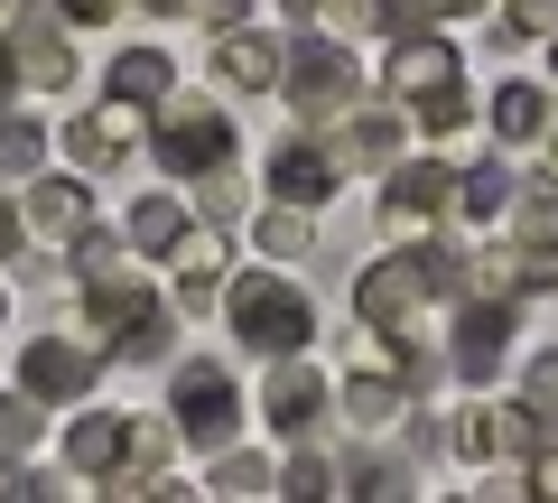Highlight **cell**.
Returning a JSON list of instances; mask_svg holds the SVG:
<instances>
[{"label": "cell", "mask_w": 558, "mask_h": 503, "mask_svg": "<svg viewBox=\"0 0 558 503\" xmlns=\"http://www.w3.org/2000/svg\"><path fill=\"white\" fill-rule=\"evenodd\" d=\"M84 336L121 363H159L168 355V299H149L131 271H102V280H84Z\"/></svg>", "instance_id": "6da1fadb"}, {"label": "cell", "mask_w": 558, "mask_h": 503, "mask_svg": "<svg viewBox=\"0 0 558 503\" xmlns=\"http://www.w3.org/2000/svg\"><path fill=\"white\" fill-rule=\"evenodd\" d=\"M233 336L252 345V355H299L307 336H317V308H307V289H289V280H233Z\"/></svg>", "instance_id": "7a4b0ae2"}, {"label": "cell", "mask_w": 558, "mask_h": 503, "mask_svg": "<svg viewBox=\"0 0 558 503\" xmlns=\"http://www.w3.org/2000/svg\"><path fill=\"white\" fill-rule=\"evenodd\" d=\"M289 112L299 121H344V112H363V75H354V57L344 47H326V38H299L289 47Z\"/></svg>", "instance_id": "3957f363"}, {"label": "cell", "mask_w": 558, "mask_h": 503, "mask_svg": "<svg viewBox=\"0 0 558 503\" xmlns=\"http://www.w3.org/2000/svg\"><path fill=\"white\" fill-rule=\"evenodd\" d=\"M178 429H186V447H233L242 392H233L223 363H186V373H178Z\"/></svg>", "instance_id": "277c9868"}, {"label": "cell", "mask_w": 558, "mask_h": 503, "mask_svg": "<svg viewBox=\"0 0 558 503\" xmlns=\"http://www.w3.org/2000/svg\"><path fill=\"white\" fill-rule=\"evenodd\" d=\"M159 159L178 168V178H205V168L233 159V121H223L215 103H168L159 112Z\"/></svg>", "instance_id": "5b68a950"}, {"label": "cell", "mask_w": 558, "mask_h": 503, "mask_svg": "<svg viewBox=\"0 0 558 503\" xmlns=\"http://www.w3.org/2000/svg\"><path fill=\"white\" fill-rule=\"evenodd\" d=\"M94 363H102L94 336H28L20 383L38 392V402H84V392H94Z\"/></svg>", "instance_id": "8992f818"}, {"label": "cell", "mask_w": 558, "mask_h": 503, "mask_svg": "<svg viewBox=\"0 0 558 503\" xmlns=\"http://www.w3.org/2000/svg\"><path fill=\"white\" fill-rule=\"evenodd\" d=\"M457 187H465V178H457L447 159H410L391 187H381V224H391V233H428V224L457 205Z\"/></svg>", "instance_id": "52a82bcc"}, {"label": "cell", "mask_w": 558, "mask_h": 503, "mask_svg": "<svg viewBox=\"0 0 558 503\" xmlns=\"http://www.w3.org/2000/svg\"><path fill=\"white\" fill-rule=\"evenodd\" d=\"M512 326H521V299H512V289H494V299H475V308L457 318V336H447V363L484 383V373L502 363V345H512Z\"/></svg>", "instance_id": "ba28073f"}, {"label": "cell", "mask_w": 558, "mask_h": 503, "mask_svg": "<svg viewBox=\"0 0 558 503\" xmlns=\"http://www.w3.org/2000/svg\"><path fill=\"white\" fill-rule=\"evenodd\" d=\"M418 299H438V289H428V262H373L354 280V308H363V326H418Z\"/></svg>", "instance_id": "9c48e42d"}, {"label": "cell", "mask_w": 558, "mask_h": 503, "mask_svg": "<svg viewBox=\"0 0 558 503\" xmlns=\"http://www.w3.org/2000/svg\"><path fill=\"white\" fill-rule=\"evenodd\" d=\"M336 178H344V159L326 141H279L270 149V196H289V205H307V215H317V205H336Z\"/></svg>", "instance_id": "30bf717a"}, {"label": "cell", "mask_w": 558, "mask_h": 503, "mask_svg": "<svg viewBox=\"0 0 558 503\" xmlns=\"http://www.w3.org/2000/svg\"><path fill=\"white\" fill-rule=\"evenodd\" d=\"M140 112H149V103H131V94H112V103H94V112L75 121V131H65V149H75L84 168H121L140 149Z\"/></svg>", "instance_id": "8fae6325"}, {"label": "cell", "mask_w": 558, "mask_h": 503, "mask_svg": "<svg viewBox=\"0 0 558 503\" xmlns=\"http://www.w3.org/2000/svg\"><path fill=\"white\" fill-rule=\"evenodd\" d=\"M215 75L233 84V94H279V84H289V47L252 38V28H215Z\"/></svg>", "instance_id": "7c38bea8"}, {"label": "cell", "mask_w": 558, "mask_h": 503, "mask_svg": "<svg viewBox=\"0 0 558 503\" xmlns=\"http://www.w3.org/2000/svg\"><path fill=\"white\" fill-rule=\"evenodd\" d=\"M457 75H465L457 47L428 38V28H410V38L391 47V75H381V94H391V103H418V94H438V84H457Z\"/></svg>", "instance_id": "4fadbf2b"}, {"label": "cell", "mask_w": 558, "mask_h": 503, "mask_svg": "<svg viewBox=\"0 0 558 503\" xmlns=\"http://www.w3.org/2000/svg\"><path fill=\"white\" fill-rule=\"evenodd\" d=\"M28 224H38V242H65V252H75V242L94 233V196H84V178H38V187H28Z\"/></svg>", "instance_id": "5bb4252c"}, {"label": "cell", "mask_w": 558, "mask_h": 503, "mask_svg": "<svg viewBox=\"0 0 558 503\" xmlns=\"http://www.w3.org/2000/svg\"><path fill=\"white\" fill-rule=\"evenodd\" d=\"M10 57H20V75L38 84V94L75 84V47H65V28H47L38 10H28V20H10Z\"/></svg>", "instance_id": "9a60e30c"}, {"label": "cell", "mask_w": 558, "mask_h": 503, "mask_svg": "<svg viewBox=\"0 0 558 503\" xmlns=\"http://www.w3.org/2000/svg\"><path fill=\"white\" fill-rule=\"evenodd\" d=\"M326 410V373H307V363H289V373H270V392H260V420L279 429V439H307Z\"/></svg>", "instance_id": "2e32d148"}, {"label": "cell", "mask_w": 558, "mask_h": 503, "mask_svg": "<svg viewBox=\"0 0 558 503\" xmlns=\"http://www.w3.org/2000/svg\"><path fill=\"white\" fill-rule=\"evenodd\" d=\"M65 457H75L94 484H112L121 466H131V420H102V410H84V420H75V439H65Z\"/></svg>", "instance_id": "e0dca14e"}, {"label": "cell", "mask_w": 558, "mask_h": 503, "mask_svg": "<svg viewBox=\"0 0 558 503\" xmlns=\"http://www.w3.org/2000/svg\"><path fill=\"white\" fill-rule=\"evenodd\" d=\"M410 402H418V383L400 373V363H373V373H354V383H344V410H354L363 429H381L391 410H410Z\"/></svg>", "instance_id": "ac0fdd59"}, {"label": "cell", "mask_w": 558, "mask_h": 503, "mask_svg": "<svg viewBox=\"0 0 558 503\" xmlns=\"http://www.w3.org/2000/svg\"><path fill=\"white\" fill-rule=\"evenodd\" d=\"M223 262H233V252H223L215 224H205V233H186V242H178V299H186V308H205V299L223 289Z\"/></svg>", "instance_id": "d6986e66"}, {"label": "cell", "mask_w": 558, "mask_h": 503, "mask_svg": "<svg viewBox=\"0 0 558 503\" xmlns=\"http://www.w3.org/2000/svg\"><path fill=\"white\" fill-rule=\"evenodd\" d=\"M186 224H196V215H186L178 196H140V205H131V252H178Z\"/></svg>", "instance_id": "ffe728a7"}, {"label": "cell", "mask_w": 558, "mask_h": 503, "mask_svg": "<svg viewBox=\"0 0 558 503\" xmlns=\"http://www.w3.org/2000/svg\"><path fill=\"white\" fill-rule=\"evenodd\" d=\"M168 75H178V65H168L159 47H121L112 57V94H131V103H168Z\"/></svg>", "instance_id": "44dd1931"}, {"label": "cell", "mask_w": 558, "mask_h": 503, "mask_svg": "<svg viewBox=\"0 0 558 503\" xmlns=\"http://www.w3.org/2000/svg\"><path fill=\"white\" fill-rule=\"evenodd\" d=\"M494 131L502 141H539V131H549V94H539V84H502L494 94Z\"/></svg>", "instance_id": "7402d4cb"}, {"label": "cell", "mask_w": 558, "mask_h": 503, "mask_svg": "<svg viewBox=\"0 0 558 503\" xmlns=\"http://www.w3.org/2000/svg\"><path fill=\"white\" fill-rule=\"evenodd\" d=\"M400 112H410L418 131H428V141H447V131H465V121H475V94H465V84H438V94L400 103Z\"/></svg>", "instance_id": "603a6c76"}, {"label": "cell", "mask_w": 558, "mask_h": 503, "mask_svg": "<svg viewBox=\"0 0 558 503\" xmlns=\"http://www.w3.org/2000/svg\"><path fill=\"white\" fill-rule=\"evenodd\" d=\"M307 242H317V224H307V205L270 196V215H260V252H279V262H299Z\"/></svg>", "instance_id": "cb8c5ba5"}, {"label": "cell", "mask_w": 558, "mask_h": 503, "mask_svg": "<svg viewBox=\"0 0 558 503\" xmlns=\"http://www.w3.org/2000/svg\"><path fill=\"white\" fill-rule=\"evenodd\" d=\"M400 141H410V131H400V112H363L354 131H344V159L381 168V159H400Z\"/></svg>", "instance_id": "d4e9b609"}, {"label": "cell", "mask_w": 558, "mask_h": 503, "mask_svg": "<svg viewBox=\"0 0 558 503\" xmlns=\"http://www.w3.org/2000/svg\"><path fill=\"white\" fill-rule=\"evenodd\" d=\"M38 149H47V131L28 112H0V178H38Z\"/></svg>", "instance_id": "484cf974"}, {"label": "cell", "mask_w": 558, "mask_h": 503, "mask_svg": "<svg viewBox=\"0 0 558 503\" xmlns=\"http://www.w3.org/2000/svg\"><path fill=\"white\" fill-rule=\"evenodd\" d=\"M38 410H47V402H38L28 383L0 402V457H28V447H38Z\"/></svg>", "instance_id": "4316f807"}, {"label": "cell", "mask_w": 558, "mask_h": 503, "mask_svg": "<svg viewBox=\"0 0 558 503\" xmlns=\"http://www.w3.org/2000/svg\"><path fill=\"white\" fill-rule=\"evenodd\" d=\"M502 205H512V178H502V168L494 159H484V168H465V187H457V215H502Z\"/></svg>", "instance_id": "83f0119b"}, {"label": "cell", "mask_w": 558, "mask_h": 503, "mask_svg": "<svg viewBox=\"0 0 558 503\" xmlns=\"http://www.w3.org/2000/svg\"><path fill=\"white\" fill-rule=\"evenodd\" d=\"M196 215H205V224L242 215V168H233V159H223V168H205V178H196Z\"/></svg>", "instance_id": "f1b7e54d"}, {"label": "cell", "mask_w": 558, "mask_h": 503, "mask_svg": "<svg viewBox=\"0 0 558 503\" xmlns=\"http://www.w3.org/2000/svg\"><path fill=\"white\" fill-rule=\"evenodd\" d=\"M512 233L558 242V178H531V196H521V224H512Z\"/></svg>", "instance_id": "f546056e"}, {"label": "cell", "mask_w": 558, "mask_h": 503, "mask_svg": "<svg viewBox=\"0 0 558 503\" xmlns=\"http://www.w3.org/2000/svg\"><path fill=\"white\" fill-rule=\"evenodd\" d=\"M457 457H502V439H494V410H465V420H457Z\"/></svg>", "instance_id": "4dcf8cb0"}, {"label": "cell", "mask_w": 558, "mask_h": 503, "mask_svg": "<svg viewBox=\"0 0 558 503\" xmlns=\"http://www.w3.org/2000/svg\"><path fill=\"white\" fill-rule=\"evenodd\" d=\"M215 484H223V494H260V484H270V466H260V457H223Z\"/></svg>", "instance_id": "1f68e13d"}, {"label": "cell", "mask_w": 558, "mask_h": 503, "mask_svg": "<svg viewBox=\"0 0 558 503\" xmlns=\"http://www.w3.org/2000/svg\"><path fill=\"white\" fill-rule=\"evenodd\" d=\"M354 484H363V494H410V466H381V457H363V466H354Z\"/></svg>", "instance_id": "d6a6232c"}, {"label": "cell", "mask_w": 558, "mask_h": 503, "mask_svg": "<svg viewBox=\"0 0 558 503\" xmlns=\"http://www.w3.org/2000/svg\"><path fill=\"white\" fill-rule=\"evenodd\" d=\"M75 271H84V280H102V271H121L112 233H84V242H75Z\"/></svg>", "instance_id": "836d02e7"}, {"label": "cell", "mask_w": 558, "mask_h": 503, "mask_svg": "<svg viewBox=\"0 0 558 503\" xmlns=\"http://www.w3.org/2000/svg\"><path fill=\"white\" fill-rule=\"evenodd\" d=\"M326 484H336V466H326V457H299V466H289V494H326Z\"/></svg>", "instance_id": "e575fe53"}, {"label": "cell", "mask_w": 558, "mask_h": 503, "mask_svg": "<svg viewBox=\"0 0 558 503\" xmlns=\"http://www.w3.org/2000/svg\"><path fill=\"white\" fill-rule=\"evenodd\" d=\"M521 402H539V410H558V355H539V363H531V392H521Z\"/></svg>", "instance_id": "d590c367"}, {"label": "cell", "mask_w": 558, "mask_h": 503, "mask_svg": "<svg viewBox=\"0 0 558 503\" xmlns=\"http://www.w3.org/2000/svg\"><path fill=\"white\" fill-rule=\"evenodd\" d=\"M57 10H65V20H75V28H102V20H112V10H121V0H57Z\"/></svg>", "instance_id": "8d00e7d4"}, {"label": "cell", "mask_w": 558, "mask_h": 503, "mask_svg": "<svg viewBox=\"0 0 558 503\" xmlns=\"http://www.w3.org/2000/svg\"><path fill=\"white\" fill-rule=\"evenodd\" d=\"M196 10H205L215 28H242V10H252V0H196Z\"/></svg>", "instance_id": "74e56055"}, {"label": "cell", "mask_w": 558, "mask_h": 503, "mask_svg": "<svg viewBox=\"0 0 558 503\" xmlns=\"http://www.w3.org/2000/svg\"><path fill=\"white\" fill-rule=\"evenodd\" d=\"M20 84H28V75H20V57L0 47V112H10V94H20Z\"/></svg>", "instance_id": "f35d334b"}, {"label": "cell", "mask_w": 558, "mask_h": 503, "mask_svg": "<svg viewBox=\"0 0 558 503\" xmlns=\"http://www.w3.org/2000/svg\"><path fill=\"white\" fill-rule=\"evenodd\" d=\"M20 224H28V215H10V205H0V262L20 252Z\"/></svg>", "instance_id": "ab89813d"}, {"label": "cell", "mask_w": 558, "mask_h": 503, "mask_svg": "<svg viewBox=\"0 0 558 503\" xmlns=\"http://www.w3.org/2000/svg\"><path fill=\"white\" fill-rule=\"evenodd\" d=\"M279 10H289V20H317V10H326V0H279Z\"/></svg>", "instance_id": "60d3db41"}, {"label": "cell", "mask_w": 558, "mask_h": 503, "mask_svg": "<svg viewBox=\"0 0 558 503\" xmlns=\"http://www.w3.org/2000/svg\"><path fill=\"white\" fill-rule=\"evenodd\" d=\"M140 10H168V20H178V10H196V0H140Z\"/></svg>", "instance_id": "b9f144b4"}, {"label": "cell", "mask_w": 558, "mask_h": 503, "mask_svg": "<svg viewBox=\"0 0 558 503\" xmlns=\"http://www.w3.org/2000/svg\"><path fill=\"white\" fill-rule=\"evenodd\" d=\"M0 28H10V0H0Z\"/></svg>", "instance_id": "7bdbcfd3"}, {"label": "cell", "mask_w": 558, "mask_h": 503, "mask_svg": "<svg viewBox=\"0 0 558 503\" xmlns=\"http://www.w3.org/2000/svg\"><path fill=\"white\" fill-rule=\"evenodd\" d=\"M549 178H558V149H549Z\"/></svg>", "instance_id": "ee69618b"}, {"label": "cell", "mask_w": 558, "mask_h": 503, "mask_svg": "<svg viewBox=\"0 0 558 503\" xmlns=\"http://www.w3.org/2000/svg\"><path fill=\"white\" fill-rule=\"evenodd\" d=\"M0 318H10V299H0Z\"/></svg>", "instance_id": "f6af8a7d"}]
</instances>
